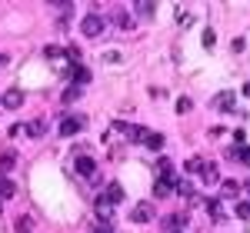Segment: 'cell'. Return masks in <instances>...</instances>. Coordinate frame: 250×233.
Wrapping results in <instances>:
<instances>
[{
	"label": "cell",
	"mask_w": 250,
	"mask_h": 233,
	"mask_svg": "<svg viewBox=\"0 0 250 233\" xmlns=\"http://www.w3.org/2000/svg\"><path fill=\"white\" fill-rule=\"evenodd\" d=\"M80 34H83V37H100V34H104V17H97V14H90V17H83L80 20Z\"/></svg>",
	"instance_id": "1"
},
{
	"label": "cell",
	"mask_w": 250,
	"mask_h": 233,
	"mask_svg": "<svg viewBox=\"0 0 250 233\" xmlns=\"http://www.w3.org/2000/svg\"><path fill=\"white\" fill-rule=\"evenodd\" d=\"M87 127V116H67L63 123H60V136H74V134H80Z\"/></svg>",
	"instance_id": "2"
},
{
	"label": "cell",
	"mask_w": 250,
	"mask_h": 233,
	"mask_svg": "<svg viewBox=\"0 0 250 233\" xmlns=\"http://www.w3.org/2000/svg\"><path fill=\"white\" fill-rule=\"evenodd\" d=\"M0 103H3L7 110H17L20 103H23V90H17V87H10V90H3V94H0Z\"/></svg>",
	"instance_id": "3"
},
{
	"label": "cell",
	"mask_w": 250,
	"mask_h": 233,
	"mask_svg": "<svg viewBox=\"0 0 250 233\" xmlns=\"http://www.w3.org/2000/svg\"><path fill=\"white\" fill-rule=\"evenodd\" d=\"M130 220H137V223H150V220H154V207H150V203H137L134 214H130Z\"/></svg>",
	"instance_id": "4"
},
{
	"label": "cell",
	"mask_w": 250,
	"mask_h": 233,
	"mask_svg": "<svg viewBox=\"0 0 250 233\" xmlns=\"http://www.w3.org/2000/svg\"><path fill=\"white\" fill-rule=\"evenodd\" d=\"M74 170H77L80 176H90V180H94L97 176V163L90 160V156H77V167H74Z\"/></svg>",
	"instance_id": "5"
},
{
	"label": "cell",
	"mask_w": 250,
	"mask_h": 233,
	"mask_svg": "<svg viewBox=\"0 0 250 233\" xmlns=\"http://www.w3.org/2000/svg\"><path fill=\"white\" fill-rule=\"evenodd\" d=\"M104 200H107L110 207H114V203H120V200H124V187H120V183H107V190H104Z\"/></svg>",
	"instance_id": "6"
},
{
	"label": "cell",
	"mask_w": 250,
	"mask_h": 233,
	"mask_svg": "<svg viewBox=\"0 0 250 233\" xmlns=\"http://www.w3.org/2000/svg\"><path fill=\"white\" fill-rule=\"evenodd\" d=\"M70 77H74V87H83V83H90V70H87L83 63H77V67L70 70Z\"/></svg>",
	"instance_id": "7"
},
{
	"label": "cell",
	"mask_w": 250,
	"mask_h": 233,
	"mask_svg": "<svg viewBox=\"0 0 250 233\" xmlns=\"http://www.w3.org/2000/svg\"><path fill=\"white\" fill-rule=\"evenodd\" d=\"M233 90H224V94H217V97H213V107H217V110H230L233 107Z\"/></svg>",
	"instance_id": "8"
},
{
	"label": "cell",
	"mask_w": 250,
	"mask_h": 233,
	"mask_svg": "<svg viewBox=\"0 0 250 233\" xmlns=\"http://www.w3.org/2000/svg\"><path fill=\"white\" fill-rule=\"evenodd\" d=\"M170 170H173V163L167 156H160L157 160V180H170Z\"/></svg>",
	"instance_id": "9"
},
{
	"label": "cell",
	"mask_w": 250,
	"mask_h": 233,
	"mask_svg": "<svg viewBox=\"0 0 250 233\" xmlns=\"http://www.w3.org/2000/svg\"><path fill=\"white\" fill-rule=\"evenodd\" d=\"M14 167H17V154H3L0 156V176H7Z\"/></svg>",
	"instance_id": "10"
},
{
	"label": "cell",
	"mask_w": 250,
	"mask_h": 233,
	"mask_svg": "<svg viewBox=\"0 0 250 233\" xmlns=\"http://www.w3.org/2000/svg\"><path fill=\"white\" fill-rule=\"evenodd\" d=\"M10 196H17V187H14V180H0V200H10Z\"/></svg>",
	"instance_id": "11"
},
{
	"label": "cell",
	"mask_w": 250,
	"mask_h": 233,
	"mask_svg": "<svg viewBox=\"0 0 250 233\" xmlns=\"http://www.w3.org/2000/svg\"><path fill=\"white\" fill-rule=\"evenodd\" d=\"M200 176H204V183H217V180H220V174H217V167H213V163H204V170H200Z\"/></svg>",
	"instance_id": "12"
},
{
	"label": "cell",
	"mask_w": 250,
	"mask_h": 233,
	"mask_svg": "<svg viewBox=\"0 0 250 233\" xmlns=\"http://www.w3.org/2000/svg\"><path fill=\"white\" fill-rule=\"evenodd\" d=\"M47 134V123H43V120H30V123H27V136H43Z\"/></svg>",
	"instance_id": "13"
},
{
	"label": "cell",
	"mask_w": 250,
	"mask_h": 233,
	"mask_svg": "<svg viewBox=\"0 0 250 233\" xmlns=\"http://www.w3.org/2000/svg\"><path fill=\"white\" fill-rule=\"evenodd\" d=\"M170 190H173V183H170V180H157L154 196H160V200H164V196H170Z\"/></svg>",
	"instance_id": "14"
},
{
	"label": "cell",
	"mask_w": 250,
	"mask_h": 233,
	"mask_svg": "<svg viewBox=\"0 0 250 233\" xmlns=\"http://www.w3.org/2000/svg\"><path fill=\"white\" fill-rule=\"evenodd\" d=\"M173 190H177L180 196H187V200H193V187L187 183V180H177V183H173Z\"/></svg>",
	"instance_id": "15"
},
{
	"label": "cell",
	"mask_w": 250,
	"mask_h": 233,
	"mask_svg": "<svg viewBox=\"0 0 250 233\" xmlns=\"http://www.w3.org/2000/svg\"><path fill=\"white\" fill-rule=\"evenodd\" d=\"M150 150H164V134H147V140H144Z\"/></svg>",
	"instance_id": "16"
},
{
	"label": "cell",
	"mask_w": 250,
	"mask_h": 233,
	"mask_svg": "<svg viewBox=\"0 0 250 233\" xmlns=\"http://www.w3.org/2000/svg\"><path fill=\"white\" fill-rule=\"evenodd\" d=\"M220 190H224V196H240V183H237V180H224Z\"/></svg>",
	"instance_id": "17"
},
{
	"label": "cell",
	"mask_w": 250,
	"mask_h": 233,
	"mask_svg": "<svg viewBox=\"0 0 250 233\" xmlns=\"http://www.w3.org/2000/svg\"><path fill=\"white\" fill-rule=\"evenodd\" d=\"M14 230H17V233H30V230H34V220H30L27 214L17 216V227H14Z\"/></svg>",
	"instance_id": "18"
},
{
	"label": "cell",
	"mask_w": 250,
	"mask_h": 233,
	"mask_svg": "<svg viewBox=\"0 0 250 233\" xmlns=\"http://www.w3.org/2000/svg\"><path fill=\"white\" fill-rule=\"evenodd\" d=\"M180 223H184V216H180V214L164 216V227H167V230H180Z\"/></svg>",
	"instance_id": "19"
},
{
	"label": "cell",
	"mask_w": 250,
	"mask_h": 233,
	"mask_svg": "<svg viewBox=\"0 0 250 233\" xmlns=\"http://www.w3.org/2000/svg\"><path fill=\"white\" fill-rule=\"evenodd\" d=\"M207 214H210L213 220H220V216H224V207H220V200H207Z\"/></svg>",
	"instance_id": "20"
},
{
	"label": "cell",
	"mask_w": 250,
	"mask_h": 233,
	"mask_svg": "<svg viewBox=\"0 0 250 233\" xmlns=\"http://www.w3.org/2000/svg\"><path fill=\"white\" fill-rule=\"evenodd\" d=\"M97 216H104V220H110V203H107L104 196H97Z\"/></svg>",
	"instance_id": "21"
},
{
	"label": "cell",
	"mask_w": 250,
	"mask_h": 233,
	"mask_svg": "<svg viewBox=\"0 0 250 233\" xmlns=\"http://www.w3.org/2000/svg\"><path fill=\"white\" fill-rule=\"evenodd\" d=\"M80 90H83V87H74V83H70V87L63 90V103H74V100L80 97Z\"/></svg>",
	"instance_id": "22"
},
{
	"label": "cell",
	"mask_w": 250,
	"mask_h": 233,
	"mask_svg": "<svg viewBox=\"0 0 250 233\" xmlns=\"http://www.w3.org/2000/svg\"><path fill=\"white\" fill-rule=\"evenodd\" d=\"M154 0H144V3H137V10H140V17H154Z\"/></svg>",
	"instance_id": "23"
},
{
	"label": "cell",
	"mask_w": 250,
	"mask_h": 233,
	"mask_svg": "<svg viewBox=\"0 0 250 233\" xmlns=\"http://www.w3.org/2000/svg\"><path fill=\"white\" fill-rule=\"evenodd\" d=\"M200 170H204V160L200 156H190L187 160V174H200Z\"/></svg>",
	"instance_id": "24"
},
{
	"label": "cell",
	"mask_w": 250,
	"mask_h": 233,
	"mask_svg": "<svg viewBox=\"0 0 250 233\" xmlns=\"http://www.w3.org/2000/svg\"><path fill=\"white\" fill-rule=\"evenodd\" d=\"M230 156H240V160H244V163L250 167V147H233V150H230Z\"/></svg>",
	"instance_id": "25"
},
{
	"label": "cell",
	"mask_w": 250,
	"mask_h": 233,
	"mask_svg": "<svg viewBox=\"0 0 250 233\" xmlns=\"http://www.w3.org/2000/svg\"><path fill=\"white\" fill-rule=\"evenodd\" d=\"M190 107H193L190 97H180V100H177V114H190Z\"/></svg>",
	"instance_id": "26"
},
{
	"label": "cell",
	"mask_w": 250,
	"mask_h": 233,
	"mask_svg": "<svg viewBox=\"0 0 250 233\" xmlns=\"http://www.w3.org/2000/svg\"><path fill=\"white\" fill-rule=\"evenodd\" d=\"M43 57H47V60H60V57H63V50H60V47H54V43H50V47H47V50H43Z\"/></svg>",
	"instance_id": "27"
},
{
	"label": "cell",
	"mask_w": 250,
	"mask_h": 233,
	"mask_svg": "<svg viewBox=\"0 0 250 233\" xmlns=\"http://www.w3.org/2000/svg\"><path fill=\"white\" fill-rule=\"evenodd\" d=\"M67 57L74 60V63H80V60H83V57H80V47H77V43H70V47H67Z\"/></svg>",
	"instance_id": "28"
},
{
	"label": "cell",
	"mask_w": 250,
	"mask_h": 233,
	"mask_svg": "<svg viewBox=\"0 0 250 233\" xmlns=\"http://www.w3.org/2000/svg\"><path fill=\"white\" fill-rule=\"evenodd\" d=\"M237 216L240 220H250V203H237Z\"/></svg>",
	"instance_id": "29"
},
{
	"label": "cell",
	"mask_w": 250,
	"mask_h": 233,
	"mask_svg": "<svg viewBox=\"0 0 250 233\" xmlns=\"http://www.w3.org/2000/svg\"><path fill=\"white\" fill-rule=\"evenodd\" d=\"M217 43V34L213 30H204V47H213Z\"/></svg>",
	"instance_id": "30"
},
{
	"label": "cell",
	"mask_w": 250,
	"mask_h": 233,
	"mask_svg": "<svg viewBox=\"0 0 250 233\" xmlns=\"http://www.w3.org/2000/svg\"><path fill=\"white\" fill-rule=\"evenodd\" d=\"M177 20H180V23H190L193 17H190V14H187V10H177Z\"/></svg>",
	"instance_id": "31"
},
{
	"label": "cell",
	"mask_w": 250,
	"mask_h": 233,
	"mask_svg": "<svg viewBox=\"0 0 250 233\" xmlns=\"http://www.w3.org/2000/svg\"><path fill=\"white\" fill-rule=\"evenodd\" d=\"M244 94H247V97H250V83H244Z\"/></svg>",
	"instance_id": "32"
},
{
	"label": "cell",
	"mask_w": 250,
	"mask_h": 233,
	"mask_svg": "<svg viewBox=\"0 0 250 233\" xmlns=\"http://www.w3.org/2000/svg\"><path fill=\"white\" fill-rule=\"evenodd\" d=\"M244 190H247V194H250V180H244Z\"/></svg>",
	"instance_id": "33"
},
{
	"label": "cell",
	"mask_w": 250,
	"mask_h": 233,
	"mask_svg": "<svg viewBox=\"0 0 250 233\" xmlns=\"http://www.w3.org/2000/svg\"><path fill=\"white\" fill-rule=\"evenodd\" d=\"M0 63H7V57H3V54H0Z\"/></svg>",
	"instance_id": "34"
},
{
	"label": "cell",
	"mask_w": 250,
	"mask_h": 233,
	"mask_svg": "<svg viewBox=\"0 0 250 233\" xmlns=\"http://www.w3.org/2000/svg\"><path fill=\"white\" fill-rule=\"evenodd\" d=\"M0 214H3V200H0Z\"/></svg>",
	"instance_id": "35"
},
{
	"label": "cell",
	"mask_w": 250,
	"mask_h": 233,
	"mask_svg": "<svg viewBox=\"0 0 250 233\" xmlns=\"http://www.w3.org/2000/svg\"><path fill=\"white\" fill-rule=\"evenodd\" d=\"M173 233H187V230H173Z\"/></svg>",
	"instance_id": "36"
}]
</instances>
